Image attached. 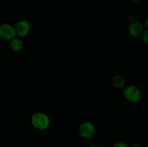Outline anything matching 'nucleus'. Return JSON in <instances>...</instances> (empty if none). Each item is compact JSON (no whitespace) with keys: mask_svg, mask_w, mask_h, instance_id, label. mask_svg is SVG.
<instances>
[{"mask_svg":"<svg viewBox=\"0 0 148 147\" xmlns=\"http://www.w3.org/2000/svg\"><path fill=\"white\" fill-rule=\"evenodd\" d=\"M30 122L36 129L38 131H46L50 127L51 119L45 112H36L32 115Z\"/></svg>","mask_w":148,"mask_h":147,"instance_id":"1","label":"nucleus"},{"mask_svg":"<svg viewBox=\"0 0 148 147\" xmlns=\"http://www.w3.org/2000/svg\"><path fill=\"white\" fill-rule=\"evenodd\" d=\"M123 95L128 102L137 103L142 99V92L139 87L133 84L127 85L123 89Z\"/></svg>","mask_w":148,"mask_h":147,"instance_id":"2","label":"nucleus"},{"mask_svg":"<svg viewBox=\"0 0 148 147\" xmlns=\"http://www.w3.org/2000/svg\"><path fill=\"white\" fill-rule=\"evenodd\" d=\"M78 133L83 139H90L92 138L95 133V125L90 121H85L79 125Z\"/></svg>","mask_w":148,"mask_h":147,"instance_id":"3","label":"nucleus"},{"mask_svg":"<svg viewBox=\"0 0 148 147\" xmlns=\"http://www.w3.org/2000/svg\"><path fill=\"white\" fill-rule=\"evenodd\" d=\"M17 37L14 26L9 23H4L0 25V38L6 41H10Z\"/></svg>","mask_w":148,"mask_h":147,"instance_id":"4","label":"nucleus"},{"mask_svg":"<svg viewBox=\"0 0 148 147\" xmlns=\"http://www.w3.org/2000/svg\"><path fill=\"white\" fill-rule=\"evenodd\" d=\"M14 28H15L17 36L23 37L28 35L31 30V26L27 20H22L17 22L14 26Z\"/></svg>","mask_w":148,"mask_h":147,"instance_id":"5","label":"nucleus"},{"mask_svg":"<svg viewBox=\"0 0 148 147\" xmlns=\"http://www.w3.org/2000/svg\"><path fill=\"white\" fill-rule=\"evenodd\" d=\"M144 27L140 22L133 20L130 22L128 27V31L130 35L133 37H140L144 30Z\"/></svg>","mask_w":148,"mask_h":147,"instance_id":"6","label":"nucleus"},{"mask_svg":"<svg viewBox=\"0 0 148 147\" xmlns=\"http://www.w3.org/2000/svg\"><path fill=\"white\" fill-rule=\"evenodd\" d=\"M111 82H112L113 86L117 89H123L127 86L126 79H124V76L119 74L115 75L112 78V81Z\"/></svg>","mask_w":148,"mask_h":147,"instance_id":"7","label":"nucleus"},{"mask_svg":"<svg viewBox=\"0 0 148 147\" xmlns=\"http://www.w3.org/2000/svg\"><path fill=\"white\" fill-rule=\"evenodd\" d=\"M24 43L20 37H14L10 41V47L14 52H20L23 48Z\"/></svg>","mask_w":148,"mask_h":147,"instance_id":"8","label":"nucleus"},{"mask_svg":"<svg viewBox=\"0 0 148 147\" xmlns=\"http://www.w3.org/2000/svg\"><path fill=\"white\" fill-rule=\"evenodd\" d=\"M140 38H141L142 41L143 43H148V29H146V30H143V33L140 35Z\"/></svg>","mask_w":148,"mask_h":147,"instance_id":"9","label":"nucleus"},{"mask_svg":"<svg viewBox=\"0 0 148 147\" xmlns=\"http://www.w3.org/2000/svg\"><path fill=\"white\" fill-rule=\"evenodd\" d=\"M112 147H130L126 143L122 142V141H119V142L115 143L113 145Z\"/></svg>","mask_w":148,"mask_h":147,"instance_id":"10","label":"nucleus"},{"mask_svg":"<svg viewBox=\"0 0 148 147\" xmlns=\"http://www.w3.org/2000/svg\"><path fill=\"white\" fill-rule=\"evenodd\" d=\"M130 147H143V146H142L141 145H140V144H133V145Z\"/></svg>","mask_w":148,"mask_h":147,"instance_id":"11","label":"nucleus"},{"mask_svg":"<svg viewBox=\"0 0 148 147\" xmlns=\"http://www.w3.org/2000/svg\"><path fill=\"white\" fill-rule=\"evenodd\" d=\"M145 24H146V27H147V29H148V16L147 17V19H146V22H145Z\"/></svg>","mask_w":148,"mask_h":147,"instance_id":"12","label":"nucleus"},{"mask_svg":"<svg viewBox=\"0 0 148 147\" xmlns=\"http://www.w3.org/2000/svg\"><path fill=\"white\" fill-rule=\"evenodd\" d=\"M131 1H132V2H134V3H137V2H139V1H140L141 0H130Z\"/></svg>","mask_w":148,"mask_h":147,"instance_id":"13","label":"nucleus"},{"mask_svg":"<svg viewBox=\"0 0 148 147\" xmlns=\"http://www.w3.org/2000/svg\"><path fill=\"white\" fill-rule=\"evenodd\" d=\"M88 147H99L98 146H96V145H90L88 146Z\"/></svg>","mask_w":148,"mask_h":147,"instance_id":"14","label":"nucleus"},{"mask_svg":"<svg viewBox=\"0 0 148 147\" xmlns=\"http://www.w3.org/2000/svg\"><path fill=\"white\" fill-rule=\"evenodd\" d=\"M79 1H82V0H79Z\"/></svg>","mask_w":148,"mask_h":147,"instance_id":"15","label":"nucleus"}]
</instances>
